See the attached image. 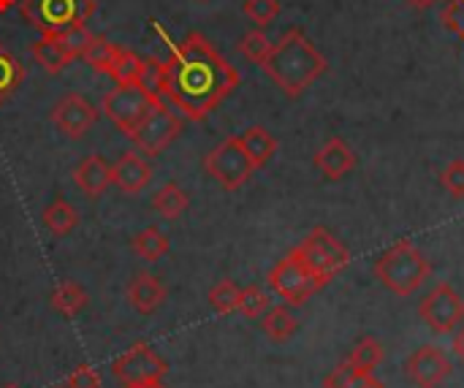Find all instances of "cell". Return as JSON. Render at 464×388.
I'll use <instances>...</instances> for the list:
<instances>
[{"mask_svg": "<svg viewBox=\"0 0 464 388\" xmlns=\"http://www.w3.org/2000/svg\"><path fill=\"white\" fill-rule=\"evenodd\" d=\"M152 179V166L144 160V155L136 152H122L117 163L111 166V185H117L125 196H136L147 188Z\"/></svg>", "mask_w": 464, "mask_h": 388, "instance_id": "5bb4252c", "label": "cell"}, {"mask_svg": "<svg viewBox=\"0 0 464 388\" xmlns=\"http://www.w3.org/2000/svg\"><path fill=\"white\" fill-rule=\"evenodd\" d=\"M451 351L457 354V359L459 362H464V326L454 335V340H451Z\"/></svg>", "mask_w": 464, "mask_h": 388, "instance_id": "f35d334b", "label": "cell"}, {"mask_svg": "<svg viewBox=\"0 0 464 388\" xmlns=\"http://www.w3.org/2000/svg\"><path fill=\"white\" fill-rule=\"evenodd\" d=\"M313 163H315V169H318L324 177H329V179H343L345 174H351V171L356 169V155H353V150H351L343 139L332 136V139L315 152Z\"/></svg>", "mask_w": 464, "mask_h": 388, "instance_id": "9a60e30c", "label": "cell"}, {"mask_svg": "<svg viewBox=\"0 0 464 388\" xmlns=\"http://www.w3.org/2000/svg\"><path fill=\"white\" fill-rule=\"evenodd\" d=\"M95 0H19V14L41 35L60 33L76 22H87L95 14Z\"/></svg>", "mask_w": 464, "mask_h": 388, "instance_id": "8992f818", "label": "cell"}, {"mask_svg": "<svg viewBox=\"0 0 464 388\" xmlns=\"http://www.w3.org/2000/svg\"><path fill=\"white\" fill-rule=\"evenodd\" d=\"M242 11H245V16L250 22H256L258 27H266V24H272L277 19L280 0H245Z\"/></svg>", "mask_w": 464, "mask_h": 388, "instance_id": "d6a6232c", "label": "cell"}, {"mask_svg": "<svg viewBox=\"0 0 464 388\" xmlns=\"http://www.w3.org/2000/svg\"><path fill=\"white\" fill-rule=\"evenodd\" d=\"M440 185L454 196V199H464V160L462 158H457V160H451L446 169H443V174H440Z\"/></svg>", "mask_w": 464, "mask_h": 388, "instance_id": "836d02e7", "label": "cell"}, {"mask_svg": "<svg viewBox=\"0 0 464 388\" xmlns=\"http://www.w3.org/2000/svg\"><path fill=\"white\" fill-rule=\"evenodd\" d=\"M413 8H430V5H435L438 0H408Z\"/></svg>", "mask_w": 464, "mask_h": 388, "instance_id": "ab89813d", "label": "cell"}, {"mask_svg": "<svg viewBox=\"0 0 464 388\" xmlns=\"http://www.w3.org/2000/svg\"><path fill=\"white\" fill-rule=\"evenodd\" d=\"M348 388H386L383 381L375 378V373H356V378L348 383Z\"/></svg>", "mask_w": 464, "mask_h": 388, "instance_id": "74e56055", "label": "cell"}, {"mask_svg": "<svg viewBox=\"0 0 464 388\" xmlns=\"http://www.w3.org/2000/svg\"><path fill=\"white\" fill-rule=\"evenodd\" d=\"M419 315L435 335H449L457 326H462L464 299L449 283H440L427 294V299L419 307Z\"/></svg>", "mask_w": 464, "mask_h": 388, "instance_id": "8fae6325", "label": "cell"}, {"mask_svg": "<svg viewBox=\"0 0 464 388\" xmlns=\"http://www.w3.org/2000/svg\"><path fill=\"white\" fill-rule=\"evenodd\" d=\"M272 46H275V44L269 41V35L264 33V27L247 30V33L242 35V41L237 44L239 54H242L245 60H250V63H256V65H261V63L269 57Z\"/></svg>", "mask_w": 464, "mask_h": 388, "instance_id": "4316f807", "label": "cell"}, {"mask_svg": "<svg viewBox=\"0 0 464 388\" xmlns=\"http://www.w3.org/2000/svg\"><path fill=\"white\" fill-rule=\"evenodd\" d=\"M405 373L419 388H438L454 373V364L438 345H424L408 359Z\"/></svg>", "mask_w": 464, "mask_h": 388, "instance_id": "4fadbf2b", "label": "cell"}, {"mask_svg": "<svg viewBox=\"0 0 464 388\" xmlns=\"http://www.w3.org/2000/svg\"><path fill=\"white\" fill-rule=\"evenodd\" d=\"M49 305H52V310H57L60 315L76 318V315L87 307V291H84L79 283H73V280H63V283L54 286V291H52V296H49Z\"/></svg>", "mask_w": 464, "mask_h": 388, "instance_id": "ffe728a7", "label": "cell"}, {"mask_svg": "<svg viewBox=\"0 0 464 388\" xmlns=\"http://www.w3.org/2000/svg\"><path fill=\"white\" fill-rule=\"evenodd\" d=\"M125 388H166L160 381H155V383H139V386H125Z\"/></svg>", "mask_w": 464, "mask_h": 388, "instance_id": "b9f144b4", "label": "cell"}, {"mask_svg": "<svg viewBox=\"0 0 464 388\" xmlns=\"http://www.w3.org/2000/svg\"><path fill=\"white\" fill-rule=\"evenodd\" d=\"M348 362L359 370V373H375V367L383 362V345L375 337H364L353 345Z\"/></svg>", "mask_w": 464, "mask_h": 388, "instance_id": "484cf974", "label": "cell"}, {"mask_svg": "<svg viewBox=\"0 0 464 388\" xmlns=\"http://www.w3.org/2000/svg\"><path fill=\"white\" fill-rule=\"evenodd\" d=\"M182 133V117L169 106V103H158L147 117L144 122L130 133V141L136 144V150L141 155H160L177 136Z\"/></svg>", "mask_w": 464, "mask_h": 388, "instance_id": "9c48e42d", "label": "cell"}, {"mask_svg": "<svg viewBox=\"0 0 464 388\" xmlns=\"http://www.w3.org/2000/svg\"><path fill=\"white\" fill-rule=\"evenodd\" d=\"M114 54H117V44H111L109 38H103V35H92V41L87 44V49H84V60H87V65L92 68V71H98V73H109V68H111V63H114Z\"/></svg>", "mask_w": 464, "mask_h": 388, "instance_id": "83f0119b", "label": "cell"}, {"mask_svg": "<svg viewBox=\"0 0 464 388\" xmlns=\"http://www.w3.org/2000/svg\"><path fill=\"white\" fill-rule=\"evenodd\" d=\"M73 182L87 199H98L109 190L111 185V166L101 155H87L76 169H73Z\"/></svg>", "mask_w": 464, "mask_h": 388, "instance_id": "e0dca14e", "label": "cell"}, {"mask_svg": "<svg viewBox=\"0 0 464 388\" xmlns=\"http://www.w3.org/2000/svg\"><path fill=\"white\" fill-rule=\"evenodd\" d=\"M98 122V109L79 92H65L52 106V125L65 139H82Z\"/></svg>", "mask_w": 464, "mask_h": 388, "instance_id": "7c38bea8", "label": "cell"}, {"mask_svg": "<svg viewBox=\"0 0 464 388\" xmlns=\"http://www.w3.org/2000/svg\"><path fill=\"white\" fill-rule=\"evenodd\" d=\"M14 5H19V0H0V14H5V11H11Z\"/></svg>", "mask_w": 464, "mask_h": 388, "instance_id": "60d3db41", "label": "cell"}, {"mask_svg": "<svg viewBox=\"0 0 464 388\" xmlns=\"http://www.w3.org/2000/svg\"><path fill=\"white\" fill-rule=\"evenodd\" d=\"M60 35V41L65 44V49H68V54L76 60V57H82L84 54V49H87V44L92 41V33L87 30V22H76V24H68L65 30H60L57 33Z\"/></svg>", "mask_w": 464, "mask_h": 388, "instance_id": "1f68e13d", "label": "cell"}, {"mask_svg": "<svg viewBox=\"0 0 464 388\" xmlns=\"http://www.w3.org/2000/svg\"><path fill=\"white\" fill-rule=\"evenodd\" d=\"M204 171L223 188V190H239L258 169L245 152L239 136H226L215 150L204 155Z\"/></svg>", "mask_w": 464, "mask_h": 388, "instance_id": "52a82bcc", "label": "cell"}, {"mask_svg": "<svg viewBox=\"0 0 464 388\" xmlns=\"http://www.w3.org/2000/svg\"><path fill=\"white\" fill-rule=\"evenodd\" d=\"M261 326H264V332H266V337H269L272 343H285V340H291V337L296 335L299 321L294 318V313H291L288 307L277 305V307H269V310H266Z\"/></svg>", "mask_w": 464, "mask_h": 388, "instance_id": "cb8c5ba5", "label": "cell"}, {"mask_svg": "<svg viewBox=\"0 0 464 388\" xmlns=\"http://www.w3.org/2000/svg\"><path fill=\"white\" fill-rule=\"evenodd\" d=\"M239 141H242L245 152L250 155V160L256 163V169L266 166V163L272 160V155L277 152V139H275L266 128H261V125L247 128V131L239 136Z\"/></svg>", "mask_w": 464, "mask_h": 388, "instance_id": "44dd1931", "label": "cell"}, {"mask_svg": "<svg viewBox=\"0 0 464 388\" xmlns=\"http://www.w3.org/2000/svg\"><path fill=\"white\" fill-rule=\"evenodd\" d=\"M239 294L242 288L234 280H220L212 291H209V305L218 315H228L239 310Z\"/></svg>", "mask_w": 464, "mask_h": 388, "instance_id": "f546056e", "label": "cell"}, {"mask_svg": "<svg viewBox=\"0 0 464 388\" xmlns=\"http://www.w3.org/2000/svg\"><path fill=\"white\" fill-rule=\"evenodd\" d=\"M3 388H22V386H16V383H5Z\"/></svg>", "mask_w": 464, "mask_h": 388, "instance_id": "7bdbcfd3", "label": "cell"}, {"mask_svg": "<svg viewBox=\"0 0 464 388\" xmlns=\"http://www.w3.org/2000/svg\"><path fill=\"white\" fill-rule=\"evenodd\" d=\"M65 388H101V375H98L92 367L82 364V367H76V370L68 375Z\"/></svg>", "mask_w": 464, "mask_h": 388, "instance_id": "8d00e7d4", "label": "cell"}, {"mask_svg": "<svg viewBox=\"0 0 464 388\" xmlns=\"http://www.w3.org/2000/svg\"><path fill=\"white\" fill-rule=\"evenodd\" d=\"M111 373L122 386H139V383L163 381L169 373V364L147 343H136L130 351H125L122 356L114 359Z\"/></svg>", "mask_w": 464, "mask_h": 388, "instance_id": "30bf717a", "label": "cell"}, {"mask_svg": "<svg viewBox=\"0 0 464 388\" xmlns=\"http://www.w3.org/2000/svg\"><path fill=\"white\" fill-rule=\"evenodd\" d=\"M30 54H33V60H35L46 73H52V76L63 73V71L71 65V60H73V57L68 54V49H65V44L60 41L57 33H44L38 41H33Z\"/></svg>", "mask_w": 464, "mask_h": 388, "instance_id": "ac0fdd59", "label": "cell"}, {"mask_svg": "<svg viewBox=\"0 0 464 388\" xmlns=\"http://www.w3.org/2000/svg\"><path fill=\"white\" fill-rule=\"evenodd\" d=\"M166 296H169L166 286L158 277H152L150 272H139L128 283V302L141 315H152L166 302Z\"/></svg>", "mask_w": 464, "mask_h": 388, "instance_id": "2e32d148", "label": "cell"}, {"mask_svg": "<svg viewBox=\"0 0 464 388\" xmlns=\"http://www.w3.org/2000/svg\"><path fill=\"white\" fill-rule=\"evenodd\" d=\"M261 68L288 98H299L313 87L315 79L329 71V63L299 27H291L272 46Z\"/></svg>", "mask_w": 464, "mask_h": 388, "instance_id": "7a4b0ae2", "label": "cell"}, {"mask_svg": "<svg viewBox=\"0 0 464 388\" xmlns=\"http://www.w3.org/2000/svg\"><path fill=\"white\" fill-rule=\"evenodd\" d=\"M130 247H133V253H136L139 258L155 264V261H160V258L169 253V237H166L163 231H158L155 226H150V228L139 231V234L130 239Z\"/></svg>", "mask_w": 464, "mask_h": 388, "instance_id": "d4e9b609", "label": "cell"}, {"mask_svg": "<svg viewBox=\"0 0 464 388\" xmlns=\"http://www.w3.org/2000/svg\"><path fill=\"white\" fill-rule=\"evenodd\" d=\"M266 283L288 305H304L310 296H315L321 288H326V283L318 280L294 253H288L283 261H277V267L269 272Z\"/></svg>", "mask_w": 464, "mask_h": 388, "instance_id": "ba28073f", "label": "cell"}, {"mask_svg": "<svg viewBox=\"0 0 464 388\" xmlns=\"http://www.w3.org/2000/svg\"><path fill=\"white\" fill-rule=\"evenodd\" d=\"M269 307H272V302H269V294H266V291H261L258 286L242 288V294H239V313H242L245 318L256 321V318L266 315Z\"/></svg>", "mask_w": 464, "mask_h": 388, "instance_id": "4dcf8cb0", "label": "cell"}, {"mask_svg": "<svg viewBox=\"0 0 464 388\" xmlns=\"http://www.w3.org/2000/svg\"><path fill=\"white\" fill-rule=\"evenodd\" d=\"M158 103H160V95L150 90L147 84H117L103 95L101 112L117 125L122 136L130 139V133L144 122V117Z\"/></svg>", "mask_w": 464, "mask_h": 388, "instance_id": "277c9868", "label": "cell"}, {"mask_svg": "<svg viewBox=\"0 0 464 388\" xmlns=\"http://www.w3.org/2000/svg\"><path fill=\"white\" fill-rule=\"evenodd\" d=\"M356 373H359V370L345 359L343 364H337V367L324 378V388H348V383L356 378Z\"/></svg>", "mask_w": 464, "mask_h": 388, "instance_id": "d590c367", "label": "cell"}, {"mask_svg": "<svg viewBox=\"0 0 464 388\" xmlns=\"http://www.w3.org/2000/svg\"><path fill=\"white\" fill-rule=\"evenodd\" d=\"M109 76L117 84H147V79H150V60L139 57L133 49L117 46V54H114V63L109 68Z\"/></svg>", "mask_w": 464, "mask_h": 388, "instance_id": "d6986e66", "label": "cell"}, {"mask_svg": "<svg viewBox=\"0 0 464 388\" xmlns=\"http://www.w3.org/2000/svg\"><path fill=\"white\" fill-rule=\"evenodd\" d=\"M24 79V68L19 60L0 44V101H5Z\"/></svg>", "mask_w": 464, "mask_h": 388, "instance_id": "f1b7e54d", "label": "cell"}, {"mask_svg": "<svg viewBox=\"0 0 464 388\" xmlns=\"http://www.w3.org/2000/svg\"><path fill=\"white\" fill-rule=\"evenodd\" d=\"M152 30L169 44V60H150L152 90L185 120H207L239 87V71L201 33L174 44L160 22L152 19Z\"/></svg>", "mask_w": 464, "mask_h": 388, "instance_id": "6da1fadb", "label": "cell"}, {"mask_svg": "<svg viewBox=\"0 0 464 388\" xmlns=\"http://www.w3.org/2000/svg\"><path fill=\"white\" fill-rule=\"evenodd\" d=\"M318 280H324L326 286L348 269L351 264V253L348 247L334 237L329 234L326 228H313L294 250H291Z\"/></svg>", "mask_w": 464, "mask_h": 388, "instance_id": "5b68a950", "label": "cell"}, {"mask_svg": "<svg viewBox=\"0 0 464 388\" xmlns=\"http://www.w3.org/2000/svg\"><path fill=\"white\" fill-rule=\"evenodd\" d=\"M375 277L397 296H413L424 280L432 275V264L427 261V256L411 242L402 239L397 245H392L378 261H375Z\"/></svg>", "mask_w": 464, "mask_h": 388, "instance_id": "3957f363", "label": "cell"}, {"mask_svg": "<svg viewBox=\"0 0 464 388\" xmlns=\"http://www.w3.org/2000/svg\"><path fill=\"white\" fill-rule=\"evenodd\" d=\"M79 223V212L71 201L65 199H54L46 209H44V226L54 234V237H65L76 228Z\"/></svg>", "mask_w": 464, "mask_h": 388, "instance_id": "603a6c76", "label": "cell"}, {"mask_svg": "<svg viewBox=\"0 0 464 388\" xmlns=\"http://www.w3.org/2000/svg\"><path fill=\"white\" fill-rule=\"evenodd\" d=\"M196 3H209V0H196Z\"/></svg>", "mask_w": 464, "mask_h": 388, "instance_id": "ee69618b", "label": "cell"}, {"mask_svg": "<svg viewBox=\"0 0 464 388\" xmlns=\"http://www.w3.org/2000/svg\"><path fill=\"white\" fill-rule=\"evenodd\" d=\"M440 22L464 41V0H446L440 11Z\"/></svg>", "mask_w": 464, "mask_h": 388, "instance_id": "e575fe53", "label": "cell"}, {"mask_svg": "<svg viewBox=\"0 0 464 388\" xmlns=\"http://www.w3.org/2000/svg\"><path fill=\"white\" fill-rule=\"evenodd\" d=\"M188 193L177 185V182H166L158 193H155V199H152V209L160 215V218H166V220H177V218H182L185 215V209H188Z\"/></svg>", "mask_w": 464, "mask_h": 388, "instance_id": "7402d4cb", "label": "cell"}]
</instances>
